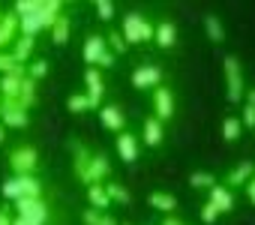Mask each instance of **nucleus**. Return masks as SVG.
<instances>
[{"instance_id":"nucleus-1","label":"nucleus","mask_w":255,"mask_h":225,"mask_svg":"<svg viewBox=\"0 0 255 225\" xmlns=\"http://www.w3.org/2000/svg\"><path fill=\"white\" fill-rule=\"evenodd\" d=\"M36 192H39L36 180H30L27 174H18L15 180H9V183L3 186V195H6V198H33Z\"/></svg>"},{"instance_id":"nucleus-2","label":"nucleus","mask_w":255,"mask_h":225,"mask_svg":"<svg viewBox=\"0 0 255 225\" xmlns=\"http://www.w3.org/2000/svg\"><path fill=\"white\" fill-rule=\"evenodd\" d=\"M147 36H150V27L144 24V18L126 15V39H129V42H141V39H147Z\"/></svg>"},{"instance_id":"nucleus-3","label":"nucleus","mask_w":255,"mask_h":225,"mask_svg":"<svg viewBox=\"0 0 255 225\" xmlns=\"http://www.w3.org/2000/svg\"><path fill=\"white\" fill-rule=\"evenodd\" d=\"M162 78V72L156 69V66H147V69H135L132 72V84L135 87H147V84H156Z\"/></svg>"},{"instance_id":"nucleus-4","label":"nucleus","mask_w":255,"mask_h":225,"mask_svg":"<svg viewBox=\"0 0 255 225\" xmlns=\"http://www.w3.org/2000/svg\"><path fill=\"white\" fill-rule=\"evenodd\" d=\"M225 66H228V99H240V69H237V60L234 57H228L225 60Z\"/></svg>"},{"instance_id":"nucleus-5","label":"nucleus","mask_w":255,"mask_h":225,"mask_svg":"<svg viewBox=\"0 0 255 225\" xmlns=\"http://www.w3.org/2000/svg\"><path fill=\"white\" fill-rule=\"evenodd\" d=\"M210 204H213V207H216L219 213H228L234 201H231V195H228V192H225L222 186H213V189H210Z\"/></svg>"},{"instance_id":"nucleus-6","label":"nucleus","mask_w":255,"mask_h":225,"mask_svg":"<svg viewBox=\"0 0 255 225\" xmlns=\"http://www.w3.org/2000/svg\"><path fill=\"white\" fill-rule=\"evenodd\" d=\"M84 60H87V63L102 60V36H90V39H87V45H84Z\"/></svg>"},{"instance_id":"nucleus-7","label":"nucleus","mask_w":255,"mask_h":225,"mask_svg":"<svg viewBox=\"0 0 255 225\" xmlns=\"http://www.w3.org/2000/svg\"><path fill=\"white\" fill-rule=\"evenodd\" d=\"M117 150H120V156H123L126 162H132V159H135V138H132V135H120V138H117Z\"/></svg>"},{"instance_id":"nucleus-8","label":"nucleus","mask_w":255,"mask_h":225,"mask_svg":"<svg viewBox=\"0 0 255 225\" xmlns=\"http://www.w3.org/2000/svg\"><path fill=\"white\" fill-rule=\"evenodd\" d=\"M156 42H159L162 48H171V45H174V24L162 21V24L156 27Z\"/></svg>"},{"instance_id":"nucleus-9","label":"nucleus","mask_w":255,"mask_h":225,"mask_svg":"<svg viewBox=\"0 0 255 225\" xmlns=\"http://www.w3.org/2000/svg\"><path fill=\"white\" fill-rule=\"evenodd\" d=\"M156 111H159L162 120L171 117V93H168V90H159V93H156Z\"/></svg>"},{"instance_id":"nucleus-10","label":"nucleus","mask_w":255,"mask_h":225,"mask_svg":"<svg viewBox=\"0 0 255 225\" xmlns=\"http://www.w3.org/2000/svg\"><path fill=\"white\" fill-rule=\"evenodd\" d=\"M150 204H153V207H159L162 213H174V207H177V201H174L171 195H162V192L150 195Z\"/></svg>"},{"instance_id":"nucleus-11","label":"nucleus","mask_w":255,"mask_h":225,"mask_svg":"<svg viewBox=\"0 0 255 225\" xmlns=\"http://www.w3.org/2000/svg\"><path fill=\"white\" fill-rule=\"evenodd\" d=\"M102 123H105L108 129H120V126H123V114H120L117 108H105V111H102Z\"/></svg>"},{"instance_id":"nucleus-12","label":"nucleus","mask_w":255,"mask_h":225,"mask_svg":"<svg viewBox=\"0 0 255 225\" xmlns=\"http://www.w3.org/2000/svg\"><path fill=\"white\" fill-rule=\"evenodd\" d=\"M12 165H15V171H30V168H33V153H30V150H24V153L18 150V153L12 156Z\"/></svg>"},{"instance_id":"nucleus-13","label":"nucleus","mask_w":255,"mask_h":225,"mask_svg":"<svg viewBox=\"0 0 255 225\" xmlns=\"http://www.w3.org/2000/svg\"><path fill=\"white\" fill-rule=\"evenodd\" d=\"M144 132H147V138H144V141H147L150 147H156V144L162 141V129H159V123H156V120H147Z\"/></svg>"},{"instance_id":"nucleus-14","label":"nucleus","mask_w":255,"mask_h":225,"mask_svg":"<svg viewBox=\"0 0 255 225\" xmlns=\"http://www.w3.org/2000/svg\"><path fill=\"white\" fill-rule=\"evenodd\" d=\"M204 27H207V33H210V39H213V42H222V24H219V18H213V15H210V18L204 21Z\"/></svg>"},{"instance_id":"nucleus-15","label":"nucleus","mask_w":255,"mask_h":225,"mask_svg":"<svg viewBox=\"0 0 255 225\" xmlns=\"http://www.w3.org/2000/svg\"><path fill=\"white\" fill-rule=\"evenodd\" d=\"M189 183H192V186H198V189H213V186H216L213 174H192V177H189Z\"/></svg>"},{"instance_id":"nucleus-16","label":"nucleus","mask_w":255,"mask_h":225,"mask_svg":"<svg viewBox=\"0 0 255 225\" xmlns=\"http://www.w3.org/2000/svg\"><path fill=\"white\" fill-rule=\"evenodd\" d=\"M90 201H93V204H96L99 210H105V207H108V195H105V192H102V189H99L96 183L90 186Z\"/></svg>"},{"instance_id":"nucleus-17","label":"nucleus","mask_w":255,"mask_h":225,"mask_svg":"<svg viewBox=\"0 0 255 225\" xmlns=\"http://www.w3.org/2000/svg\"><path fill=\"white\" fill-rule=\"evenodd\" d=\"M237 135H240V123H237L234 117H228V120H225V141H234Z\"/></svg>"},{"instance_id":"nucleus-18","label":"nucleus","mask_w":255,"mask_h":225,"mask_svg":"<svg viewBox=\"0 0 255 225\" xmlns=\"http://www.w3.org/2000/svg\"><path fill=\"white\" fill-rule=\"evenodd\" d=\"M6 123H12V126H24L27 123V117H24V111H6Z\"/></svg>"},{"instance_id":"nucleus-19","label":"nucleus","mask_w":255,"mask_h":225,"mask_svg":"<svg viewBox=\"0 0 255 225\" xmlns=\"http://www.w3.org/2000/svg\"><path fill=\"white\" fill-rule=\"evenodd\" d=\"M54 24H57V27H54V42L63 45V39H66V18H57Z\"/></svg>"},{"instance_id":"nucleus-20","label":"nucleus","mask_w":255,"mask_h":225,"mask_svg":"<svg viewBox=\"0 0 255 225\" xmlns=\"http://www.w3.org/2000/svg\"><path fill=\"white\" fill-rule=\"evenodd\" d=\"M216 216H219V210H216L213 204H204V210H201V219H204V222H216Z\"/></svg>"},{"instance_id":"nucleus-21","label":"nucleus","mask_w":255,"mask_h":225,"mask_svg":"<svg viewBox=\"0 0 255 225\" xmlns=\"http://www.w3.org/2000/svg\"><path fill=\"white\" fill-rule=\"evenodd\" d=\"M249 171H252V165H243V168H237V171L231 174V183H240V180H246V177H249Z\"/></svg>"},{"instance_id":"nucleus-22","label":"nucleus","mask_w":255,"mask_h":225,"mask_svg":"<svg viewBox=\"0 0 255 225\" xmlns=\"http://www.w3.org/2000/svg\"><path fill=\"white\" fill-rule=\"evenodd\" d=\"M105 195H111V198H117V201H129V195H126L120 186H108V192Z\"/></svg>"},{"instance_id":"nucleus-23","label":"nucleus","mask_w":255,"mask_h":225,"mask_svg":"<svg viewBox=\"0 0 255 225\" xmlns=\"http://www.w3.org/2000/svg\"><path fill=\"white\" fill-rule=\"evenodd\" d=\"M15 54H18V57H27V54H30V36H24V39L18 42V51H15Z\"/></svg>"},{"instance_id":"nucleus-24","label":"nucleus","mask_w":255,"mask_h":225,"mask_svg":"<svg viewBox=\"0 0 255 225\" xmlns=\"http://www.w3.org/2000/svg\"><path fill=\"white\" fill-rule=\"evenodd\" d=\"M96 9H99L102 21H108V18H111V3H96Z\"/></svg>"},{"instance_id":"nucleus-25","label":"nucleus","mask_w":255,"mask_h":225,"mask_svg":"<svg viewBox=\"0 0 255 225\" xmlns=\"http://www.w3.org/2000/svg\"><path fill=\"white\" fill-rule=\"evenodd\" d=\"M90 102L87 99H81V96H75V99H69V108H75V111H81V108H87Z\"/></svg>"},{"instance_id":"nucleus-26","label":"nucleus","mask_w":255,"mask_h":225,"mask_svg":"<svg viewBox=\"0 0 255 225\" xmlns=\"http://www.w3.org/2000/svg\"><path fill=\"white\" fill-rule=\"evenodd\" d=\"M111 45H114L117 51H126V42H123V36H117V33H111Z\"/></svg>"},{"instance_id":"nucleus-27","label":"nucleus","mask_w":255,"mask_h":225,"mask_svg":"<svg viewBox=\"0 0 255 225\" xmlns=\"http://www.w3.org/2000/svg\"><path fill=\"white\" fill-rule=\"evenodd\" d=\"M243 114H246L243 120H246L249 126H255V108H252V105H246V111H243Z\"/></svg>"},{"instance_id":"nucleus-28","label":"nucleus","mask_w":255,"mask_h":225,"mask_svg":"<svg viewBox=\"0 0 255 225\" xmlns=\"http://www.w3.org/2000/svg\"><path fill=\"white\" fill-rule=\"evenodd\" d=\"M45 72H48V63H45V60L33 63V75H45Z\"/></svg>"},{"instance_id":"nucleus-29","label":"nucleus","mask_w":255,"mask_h":225,"mask_svg":"<svg viewBox=\"0 0 255 225\" xmlns=\"http://www.w3.org/2000/svg\"><path fill=\"white\" fill-rule=\"evenodd\" d=\"M0 225H9V219H6V216H3V213H0Z\"/></svg>"},{"instance_id":"nucleus-30","label":"nucleus","mask_w":255,"mask_h":225,"mask_svg":"<svg viewBox=\"0 0 255 225\" xmlns=\"http://www.w3.org/2000/svg\"><path fill=\"white\" fill-rule=\"evenodd\" d=\"M165 225H180V222H177V219H168V222H165Z\"/></svg>"},{"instance_id":"nucleus-31","label":"nucleus","mask_w":255,"mask_h":225,"mask_svg":"<svg viewBox=\"0 0 255 225\" xmlns=\"http://www.w3.org/2000/svg\"><path fill=\"white\" fill-rule=\"evenodd\" d=\"M249 105H252V108H255V93H252V99H249Z\"/></svg>"},{"instance_id":"nucleus-32","label":"nucleus","mask_w":255,"mask_h":225,"mask_svg":"<svg viewBox=\"0 0 255 225\" xmlns=\"http://www.w3.org/2000/svg\"><path fill=\"white\" fill-rule=\"evenodd\" d=\"M0 144H3V126H0Z\"/></svg>"},{"instance_id":"nucleus-33","label":"nucleus","mask_w":255,"mask_h":225,"mask_svg":"<svg viewBox=\"0 0 255 225\" xmlns=\"http://www.w3.org/2000/svg\"><path fill=\"white\" fill-rule=\"evenodd\" d=\"M15 225H27V222H24V219H18V222H15Z\"/></svg>"}]
</instances>
